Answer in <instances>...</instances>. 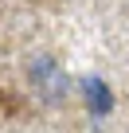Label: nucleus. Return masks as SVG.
Listing matches in <instances>:
<instances>
[{"mask_svg":"<svg viewBox=\"0 0 129 133\" xmlns=\"http://www.w3.org/2000/svg\"><path fill=\"white\" fill-rule=\"evenodd\" d=\"M28 82H31V90L47 106H59L63 98H67V71H63L51 55H35L28 63Z\"/></svg>","mask_w":129,"mask_h":133,"instance_id":"f257e3e1","label":"nucleus"},{"mask_svg":"<svg viewBox=\"0 0 129 133\" xmlns=\"http://www.w3.org/2000/svg\"><path fill=\"white\" fill-rule=\"evenodd\" d=\"M82 94H86V102H90V110H94L98 117H106V114L113 110V94H110V86H106L98 75H86V78H82Z\"/></svg>","mask_w":129,"mask_h":133,"instance_id":"f03ea898","label":"nucleus"}]
</instances>
